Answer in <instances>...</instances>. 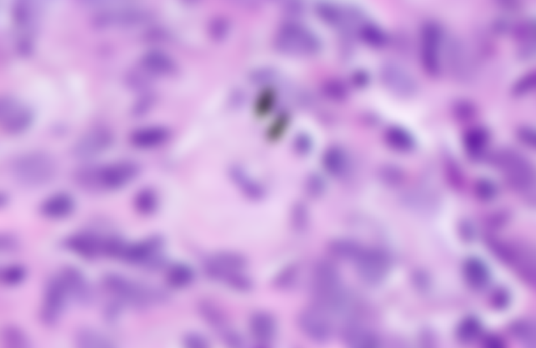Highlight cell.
<instances>
[{"mask_svg":"<svg viewBox=\"0 0 536 348\" xmlns=\"http://www.w3.org/2000/svg\"><path fill=\"white\" fill-rule=\"evenodd\" d=\"M77 208L73 195L66 191L55 192L42 201L40 212L49 220L59 221L68 218Z\"/></svg>","mask_w":536,"mask_h":348,"instance_id":"5bb4252c","label":"cell"},{"mask_svg":"<svg viewBox=\"0 0 536 348\" xmlns=\"http://www.w3.org/2000/svg\"><path fill=\"white\" fill-rule=\"evenodd\" d=\"M324 313L312 306L303 310L298 317V325L302 333L316 342L326 341L331 335V326Z\"/></svg>","mask_w":536,"mask_h":348,"instance_id":"4fadbf2b","label":"cell"},{"mask_svg":"<svg viewBox=\"0 0 536 348\" xmlns=\"http://www.w3.org/2000/svg\"><path fill=\"white\" fill-rule=\"evenodd\" d=\"M159 199L154 189L146 187L139 191L134 198V208L142 215L150 216L159 208Z\"/></svg>","mask_w":536,"mask_h":348,"instance_id":"7402d4cb","label":"cell"},{"mask_svg":"<svg viewBox=\"0 0 536 348\" xmlns=\"http://www.w3.org/2000/svg\"><path fill=\"white\" fill-rule=\"evenodd\" d=\"M298 275V268L291 266L282 270L281 274L277 276L276 284L277 287L288 288L294 284L295 279Z\"/></svg>","mask_w":536,"mask_h":348,"instance_id":"836d02e7","label":"cell"},{"mask_svg":"<svg viewBox=\"0 0 536 348\" xmlns=\"http://www.w3.org/2000/svg\"><path fill=\"white\" fill-rule=\"evenodd\" d=\"M101 285L113 300L120 302L124 307L147 309L168 300V295L162 289L138 282L117 273L105 275Z\"/></svg>","mask_w":536,"mask_h":348,"instance_id":"7a4b0ae2","label":"cell"},{"mask_svg":"<svg viewBox=\"0 0 536 348\" xmlns=\"http://www.w3.org/2000/svg\"><path fill=\"white\" fill-rule=\"evenodd\" d=\"M164 239L160 235H153L143 240L126 242L121 260L131 266H142L157 268L162 263L161 252Z\"/></svg>","mask_w":536,"mask_h":348,"instance_id":"52a82bcc","label":"cell"},{"mask_svg":"<svg viewBox=\"0 0 536 348\" xmlns=\"http://www.w3.org/2000/svg\"><path fill=\"white\" fill-rule=\"evenodd\" d=\"M70 301L68 293L59 275H53L46 281L41 307V320L46 326H56L64 314Z\"/></svg>","mask_w":536,"mask_h":348,"instance_id":"5b68a950","label":"cell"},{"mask_svg":"<svg viewBox=\"0 0 536 348\" xmlns=\"http://www.w3.org/2000/svg\"><path fill=\"white\" fill-rule=\"evenodd\" d=\"M354 260L358 275L369 284L381 282L389 270L387 256L379 250H361Z\"/></svg>","mask_w":536,"mask_h":348,"instance_id":"7c38bea8","label":"cell"},{"mask_svg":"<svg viewBox=\"0 0 536 348\" xmlns=\"http://www.w3.org/2000/svg\"><path fill=\"white\" fill-rule=\"evenodd\" d=\"M247 266L243 255L223 251L206 259L204 270L210 279L222 281L236 291L247 292L252 288V281L242 273Z\"/></svg>","mask_w":536,"mask_h":348,"instance_id":"277c9868","label":"cell"},{"mask_svg":"<svg viewBox=\"0 0 536 348\" xmlns=\"http://www.w3.org/2000/svg\"><path fill=\"white\" fill-rule=\"evenodd\" d=\"M324 166L333 175H341L346 167L345 154L338 149L329 150L324 157Z\"/></svg>","mask_w":536,"mask_h":348,"instance_id":"83f0119b","label":"cell"},{"mask_svg":"<svg viewBox=\"0 0 536 348\" xmlns=\"http://www.w3.org/2000/svg\"><path fill=\"white\" fill-rule=\"evenodd\" d=\"M482 325L475 317L464 319L458 327V337L463 342H470L479 337Z\"/></svg>","mask_w":536,"mask_h":348,"instance_id":"4316f807","label":"cell"},{"mask_svg":"<svg viewBox=\"0 0 536 348\" xmlns=\"http://www.w3.org/2000/svg\"><path fill=\"white\" fill-rule=\"evenodd\" d=\"M328 250L335 258L356 259L362 249L356 242L346 239H336L329 243Z\"/></svg>","mask_w":536,"mask_h":348,"instance_id":"484cf974","label":"cell"},{"mask_svg":"<svg viewBox=\"0 0 536 348\" xmlns=\"http://www.w3.org/2000/svg\"><path fill=\"white\" fill-rule=\"evenodd\" d=\"M476 192L480 199L484 201H491L495 198L497 194V190L495 184L489 180H481L477 184Z\"/></svg>","mask_w":536,"mask_h":348,"instance_id":"e575fe53","label":"cell"},{"mask_svg":"<svg viewBox=\"0 0 536 348\" xmlns=\"http://www.w3.org/2000/svg\"><path fill=\"white\" fill-rule=\"evenodd\" d=\"M1 338L4 346L10 348L31 347V340L27 333L16 325H6L3 327Z\"/></svg>","mask_w":536,"mask_h":348,"instance_id":"d4e9b609","label":"cell"},{"mask_svg":"<svg viewBox=\"0 0 536 348\" xmlns=\"http://www.w3.org/2000/svg\"><path fill=\"white\" fill-rule=\"evenodd\" d=\"M387 140L392 147L400 150H409L413 146L410 136L400 129H391L387 133Z\"/></svg>","mask_w":536,"mask_h":348,"instance_id":"f1b7e54d","label":"cell"},{"mask_svg":"<svg viewBox=\"0 0 536 348\" xmlns=\"http://www.w3.org/2000/svg\"><path fill=\"white\" fill-rule=\"evenodd\" d=\"M143 68L154 75L171 74L175 69V61L166 53L159 50H151L143 57Z\"/></svg>","mask_w":536,"mask_h":348,"instance_id":"d6986e66","label":"cell"},{"mask_svg":"<svg viewBox=\"0 0 536 348\" xmlns=\"http://www.w3.org/2000/svg\"><path fill=\"white\" fill-rule=\"evenodd\" d=\"M324 186L322 180L316 177V176H314V177H312L310 180L307 191H309L311 196L318 197L321 196L324 192Z\"/></svg>","mask_w":536,"mask_h":348,"instance_id":"8d00e7d4","label":"cell"},{"mask_svg":"<svg viewBox=\"0 0 536 348\" xmlns=\"http://www.w3.org/2000/svg\"><path fill=\"white\" fill-rule=\"evenodd\" d=\"M344 338L350 347H375L379 343L377 335L354 326L345 330Z\"/></svg>","mask_w":536,"mask_h":348,"instance_id":"44dd1931","label":"cell"},{"mask_svg":"<svg viewBox=\"0 0 536 348\" xmlns=\"http://www.w3.org/2000/svg\"><path fill=\"white\" fill-rule=\"evenodd\" d=\"M35 119L33 109L15 96L6 95L0 99V124L4 131L20 134L27 131Z\"/></svg>","mask_w":536,"mask_h":348,"instance_id":"8992f818","label":"cell"},{"mask_svg":"<svg viewBox=\"0 0 536 348\" xmlns=\"http://www.w3.org/2000/svg\"><path fill=\"white\" fill-rule=\"evenodd\" d=\"M105 239L94 231L83 230L66 239V249L86 260H95L103 256Z\"/></svg>","mask_w":536,"mask_h":348,"instance_id":"8fae6325","label":"cell"},{"mask_svg":"<svg viewBox=\"0 0 536 348\" xmlns=\"http://www.w3.org/2000/svg\"><path fill=\"white\" fill-rule=\"evenodd\" d=\"M166 280L172 289H183L191 287L196 280L194 268L185 263H176L168 267Z\"/></svg>","mask_w":536,"mask_h":348,"instance_id":"ffe728a7","label":"cell"},{"mask_svg":"<svg viewBox=\"0 0 536 348\" xmlns=\"http://www.w3.org/2000/svg\"><path fill=\"white\" fill-rule=\"evenodd\" d=\"M249 329L259 347H267L275 339L277 324L275 317L267 312H256L249 320Z\"/></svg>","mask_w":536,"mask_h":348,"instance_id":"9a60e30c","label":"cell"},{"mask_svg":"<svg viewBox=\"0 0 536 348\" xmlns=\"http://www.w3.org/2000/svg\"><path fill=\"white\" fill-rule=\"evenodd\" d=\"M1 249L8 252L14 251L18 247V240L10 234H3L1 236Z\"/></svg>","mask_w":536,"mask_h":348,"instance_id":"74e56055","label":"cell"},{"mask_svg":"<svg viewBox=\"0 0 536 348\" xmlns=\"http://www.w3.org/2000/svg\"><path fill=\"white\" fill-rule=\"evenodd\" d=\"M183 343L184 347L189 348H203L209 347L208 338L196 331H189L184 335Z\"/></svg>","mask_w":536,"mask_h":348,"instance_id":"d6a6232c","label":"cell"},{"mask_svg":"<svg viewBox=\"0 0 536 348\" xmlns=\"http://www.w3.org/2000/svg\"><path fill=\"white\" fill-rule=\"evenodd\" d=\"M509 293L505 291H500L495 293V303L497 307L500 309L506 307L509 305Z\"/></svg>","mask_w":536,"mask_h":348,"instance_id":"f35d334b","label":"cell"},{"mask_svg":"<svg viewBox=\"0 0 536 348\" xmlns=\"http://www.w3.org/2000/svg\"><path fill=\"white\" fill-rule=\"evenodd\" d=\"M171 134L170 129L164 126H147L134 130L131 133L130 142L138 149H152L167 142Z\"/></svg>","mask_w":536,"mask_h":348,"instance_id":"2e32d148","label":"cell"},{"mask_svg":"<svg viewBox=\"0 0 536 348\" xmlns=\"http://www.w3.org/2000/svg\"><path fill=\"white\" fill-rule=\"evenodd\" d=\"M140 173L136 162L121 161L101 166H87L75 171V182L92 191H114L128 186Z\"/></svg>","mask_w":536,"mask_h":348,"instance_id":"6da1fadb","label":"cell"},{"mask_svg":"<svg viewBox=\"0 0 536 348\" xmlns=\"http://www.w3.org/2000/svg\"><path fill=\"white\" fill-rule=\"evenodd\" d=\"M198 309L201 316L214 328L221 331L222 333L228 329L225 316L212 301H201Z\"/></svg>","mask_w":536,"mask_h":348,"instance_id":"cb8c5ba5","label":"cell"},{"mask_svg":"<svg viewBox=\"0 0 536 348\" xmlns=\"http://www.w3.org/2000/svg\"><path fill=\"white\" fill-rule=\"evenodd\" d=\"M147 14L141 8L133 7H107L102 8L94 17L96 27L108 28L116 27H129L143 22Z\"/></svg>","mask_w":536,"mask_h":348,"instance_id":"30bf717a","label":"cell"},{"mask_svg":"<svg viewBox=\"0 0 536 348\" xmlns=\"http://www.w3.org/2000/svg\"><path fill=\"white\" fill-rule=\"evenodd\" d=\"M74 342L75 346L83 348L115 347V342L108 335L90 326H83L75 331Z\"/></svg>","mask_w":536,"mask_h":348,"instance_id":"e0dca14e","label":"cell"},{"mask_svg":"<svg viewBox=\"0 0 536 348\" xmlns=\"http://www.w3.org/2000/svg\"><path fill=\"white\" fill-rule=\"evenodd\" d=\"M64 283L70 300L86 307L94 300V291L84 273L74 266H66L58 273Z\"/></svg>","mask_w":536,"mask_h":348,"instance_id":"ba28073f","label":"cell"},{"mask_svg":"<svg viewBox=\"0 0 536 348\" xmlns=\"http://www.w3.org/2000/svg\"><path fill=\"white\" fill-rule=\"evenodd\" d=\"M513 330L518 338L527 341H531V340L535 341V327L530 323L526 321L517 323Z\"/></svg>","mask_w":536,"mask_h":348,"instance_id":"d590c367","label":"cell"},{"mask_svg":"<svg viewBox=\"0 0 536 348\" xmlns=\"http://www.w3.org/2000/svg\"><path fill=\"white\" fill-rule=\"evenodd\" d=\"M292 224L294 229L298 232L306 229L309 224V212L305 204L298 203L294 205L292 211Z\"/></svg>","mask_w":536,"mask_h":348,"instance_id":"f546056e","label":"cell"},{"mask_svg":"<svg viewBox=\"0 0 536 348\" xmlns=\"http://www.w3.org/2000/svg\"><path fill=\"white\" fill-rule=\"evenodd\" d=\"M463 275L470 287L476 289L486 287L491 280L486 264L477 258L468 259L464 263Z\"/></svg>","mask_w":536,"mask_h":348,"instance_id":"ac0fdd59","label":"cell"},{"mask_svg":"<svg viewBox=\"0 0 536 348\" xmlns=\"http://www.w3.org/2000/svg\"><path fill=\"white\" fill-rule=\"evenodd\" d=\"M10 170L16 183L33 189L52 182L57 174L58 166L53 155L43 150H34L13 159Z\"/></svg>","mask_w":536,"mask_h":348,"instance_id":"3957f363","label":"cell"},{"mask_svg":"<svg viewBox=\"0 0 536 348\" xmlns=\"http://www.w3.org/2000/svg\"><path fill=\"white\" fill-rule=\"evenodd\" d=\"M124 308V305H122L120 302L111 299V300L108 301L107 305H105L103 309L104 320L109 323V324L116 323L119 320Z\"/></svg>","mask_w":536,"mask_h":348,"instance_id":"4dcf8cb0","label":"cell"},{"mask_svg":"<svg viewBox=\"0 0 536 348\" xmlns=\"http://www.w3.org/2000/svg\"><path fill=\"white\" fill-rule=\"evenodd\" d=\"M113 136L106 128L96 127L80 136L73 147L75 157L88 159L99 157L112 145Z\"/></svg>","mask_w":536,"mask_h":348,"instance_id":"9c48e42d","label":"cell"},{"mask_svg":"<svg viewBox=\"0 0 536 348\" xmlns=\"http://www.w3.org/2000/svg\"><path fill=\"white\" fill-rule=\"evenodd\" d=\"M487 140V133L484 130L477 129L468 133L466 138V144L471 152H478L483 148Z\"/></svg>","mask_w":536,"mask_h":348,"instance_id":"1f68e13d","label":"cell"},{"mask_svg":"<svg viewBox=\"0 0 536 348\" xmlns=\"http://www.w3.org/2000/svg\"><path fill=\"white\" fill-rule=\"evenodd\" d=\"M484 346L491 348H501L505 347L504 341L497 335H488L484 340Z\"/></svg>","mask_w":536,"mask_h":348,"instance_id":"ab89813d","label":"cell"},{"mask_svg":"<svg viewBox=\"0 0 536 348\" xmlns=\"http://www.w3.org/2000/svg\"><path fill=\"white\" fill-rule=\"evenodd\" d=\"M28 277L27 267L21 263H11L2 268L0 280L4 287L15 288L24 283Z\"/></svg>","mask_w":536,"mask_h":348,"instance_id":"603a6c76","label":"cell"}]
</instances>
